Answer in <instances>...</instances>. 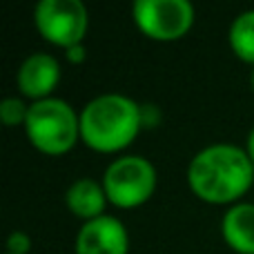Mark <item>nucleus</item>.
Returning a JSON list of instances; mask_svg holds the SVG:
<instances>
[{
  "mask_svg": "<svg viewBox=\"0 0 254 254\" xmlns=\"http://www.w3.org/2000/svg\"><path fill=\"white\" fill-rule=\"evenodd\" d=\"M250 85H252V89H254V71H252V76H250Z\"/></svg>",
  "mask_w": 254,
  "mask_h": 254,
  "instance_id": "obj_16",
  "label": "nucleus"
},
{
  "mask_svg": "<svg viewBox=\"0 0 254 254\" xmlns=\"http://www.w3.org/2000/svg\"><path fill=\"white\" fill-rule=\"evenodd\" d=\"M65 58L71 63V65H80V63H85V58H87L85 43H78V45H74V47L65 49Z\"/></svg>",
  "mask_w": 254,
  "mask_h": 254,
  "instance_id": "obj_14",
  "label": "nucleus"
},
{
  "mask_svg": "<svg viewBox=\"0 0 254 254\" xmlns=\"http://www.w3.org/2000/svg\"><path fill=\"white\" fill-rule=\"evenodd\" d=\"M156 167L138 154H125L112 161L103 172L107 201L121 210H131L152 198L156 192Z\"/></svg>",
  "mask_w": 254,
  "mask_h": 254,
  "instance_id": "obj_4",
  "label": "nucleus"
},
{
  "mask_svg": "<svg viewBox=\"0 0 254 254\" xmlns=\"http://www.w3.org/2000/svg\"><path fill=\"white\" fill-rule=\"evenodd\" d=\"M16 83L18 89L22 92V96L31 98L34 103L52 98L54 89L61 83V63L52 54L45 52L29 54L18 67Z\"/></svg>",
  "mask_w": 254,
  "mask_h": 254,
  "instance_id": "obj_8",
  "label": "nucleus"
},
{
  "mask_svg": "<svg viewBox=\"0 0 254 254\" xmlns=\"http://www.w3.org/2000/svg\"><path fill=\"white\" fill-rule=\"evenodd\" d=\"M246 152H248V156H250V161L254 163V127L250 129V134H248V140H246Z\"/></svg>",
  "mask_w": 254,
  "mask_h": 254,
  "instance_id": "obj_15",
  "label": "nucleus"
},
{
  "mask_svg": "<svg viewBox=\"0 0 254 254\" xmlns=\"http://www.w3.org/2000/svg\"><path fill=\"white\" fill-rule=\"evenodd\" d=\"M25 134L38 152L47 156H63L71 152L80 138V114L58 96L36 101L29 105Z\"/></svg>",
  "mask_w": 254,
  "mask_h": 254,
  "instance_id": "obj_3",
  "label": "nucleus"
},
{
  "mask_svg": "<svg viewBox=\"0 0 254 254\" xmlns=\"http://www.w3.org/2000/svg\"><path fill=\"white\" fill-rule=\"evenodd\" d=\"M232 52L248 65H254V9H246L232 20L228 31Z\"/></svg>",
  "mask_w": 254,
  "mask_h": 254,
  "instance_id": "obj_11",
  "label": "nucleus"
},
{
  "mask_svg": "<svg viewBox=\"0 0 254 254\" xmlns=\"http://www.w3.org/2000/svg\"><path fill=\"white\" fill-rule=\"evenodd\" d=\"M254 183V163L246 147L214 143L194 154L188 165V185L196 198L212 205H234Z\"/></svg>",
  "mask_w": 254,
  "mask_h": 254,
  "instance_id": "obj_1",
  "label": "nucleus"
},
{
  "mask_svg": "<svg viewBox=\"0 0 254 254\" xmlns=\"http://www.w3.org/2000/svg\"><path fill=\"white\" fill-rule=\"evenodd\" d=\"M31 250V237L22 230L9 234L7 239V254H29Z\"/></svg>",
  "mask_w": 254,
  "mask_h": 254,
  "instance_id": "obj_13",
  "label": "nucleus"
},
{
  "mask_svg": "<svg viewBox=\"0 0 254 254\" xmlns=\"http://www.w3.org/2000/svg\"><path fill=\"white\" fill-rule=\"evenodd\" d=\"M27 114H29V105H25V103L16 96H9L0 103V121L7 127H16V125L25 127Z\"/></svg>",
  "mask_w": 254,
  "mask_h": 254,
  "instance_id": "obj_12",
  "label": "nucleus"
},
{
  "mask_svg": "<svg viewBox=\"0 0 254 254\" xmlns=\"http://www.w3.org/2000/svg\"><path fill=\"white\" fill-rule=\"evenodd\" d=\"M131 18L143 36L172 43L192 29L194 7L190 0H136L131 4Z\"/></svg>",
  "mask_w": 254,
  "mask_h": 254,
  "instance_id": "obj_5",
  "label": "nucleus"
},
{
  "mask_svg": "<svg viewBox=\"0 0 254 254\" xmlns=\"http://www.w3.org/2000/svg\"><path fill=\"white\" fill-rule=\"evenodd\" d=\"M65 203L71 214H76L78 219H83V223H87L98 216H105V207L110 201H107L103 183L89 179V176H83L67 188Z\"/></svg>",
  "mask_w": 254,
  "mask_h": 254,
  "instance_id": "obj_10",
  "label": "nucleus"
},
{
  "mask_svg": "<svg viewBox=\"0 0 254 254\" xmlns=\"http://www.w3.org/2000/svg\"><path fill=\"white\" fill-rule=\"evenodd\" d=\"M223 241L239 254H254V203L239 201L221 219Z\"/></svg>",
  "mask_w": 254,
  "mask_h": 254,
  "instance_id": "obj_9",
  "label": "nucleus"
},
{
  "mask_svg": "<svg viewBox=\"0 0 254 254\" xmlns=\"http://www.w3.org/2000/svg\"><path fill=\"white\" fill-rule=\"evenodd\" d=\"M129 234L121 219L98 216L80 225L76 237V254H127Z\"/></svg>",
  "mask_w": 254,
  "mask_h": 254,
  "instance_id": "obj_7",
  "label": "nucleus"
},
{
  "mask_svg": "<svg viewBox=\"0 0 254 254\" xmlns=\"http://www.w3.org/2000/svg\"><path fill=\"white\" fill-rule=\"evenodd\" d=\"M34 25L47 43L69 49L85 40L89 13L80 0H40L34 9Z\"/></svg>",
  "mask_w": 254,
  "mask_h": 254,
  "instance_id": "obj_6",
  "label": "nucleus"
},
{
  "mask_svg": "<svg viewBox=\"0 0 254 254\" xmlns=\"http://www.w3.org/2000/svg\"><path fill=\"white\" fill-rule=\"evenodd\" d=\"M145 123L143 107L125 94H101L80 110V140L94 152L114 154L134 143Z\"/></svg>",
  "mask_w": 254,
  "mask_h": 254,
  "instance_id": "obj_2",
  "label": "nucleus"
}]
</instances>
